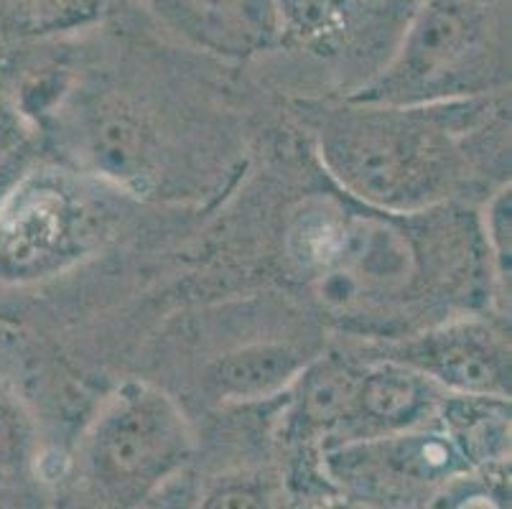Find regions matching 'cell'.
Listing matches in <instances>:
<instances>
[{
	"instance_id": "6da1fadb",
	"label": "cell",
	"mask_w": 512,
	"mask_h": 509,
	"mask_svg": "<svg viewBox=\"0 0 512 509\" xmlns=\"http://www.w3.org/2000/svg\"><path fill=\"white\" fill-rule=\"evenodd\" d=\"M484 95L423 105L349 100L314 115V140L329 176L375 212L416 217L467 181V143L487 123Z\"/></svg>"
},
{
	"instance_id": "7a4b0ae2",
	"label": "cell",
	"mask_w": 512,
	"mask_h": 509,
	"mask_svg": "<svg viewBox=\"0 0 512 509\" xmlns=\"http://www.w3.org/2000/svg\"><path fill=\"white\" fill-rule=\"evenodd\" d=\"M113 196L87 176L29 168L0 202V288L69 273L110 242Z\"/></svg>"
},
{
	"instance_id": "3957f363",
	"label": "cell",
	"mask_w": 512,
	"mask_h": 509,
	"mask_svg": "<svg viewBox=\"0 0 512 509\" xmlns=\"http://www.w3.org/2000/svg\"><path fill=\"white\" fill-rule=\"evenodd\" d=\"M288 252L314 278L316 296L337 314L367 308L411 291L418 250L395 214L319 207L301 214L288 235Z\"/></svg>"
},
{
	"instance_id": "277c9868",
	"label": "cell",
	"mask_w": 512,
	"mask_h": 509,
	"mask_svg": "<svg viewBox=\"0 0 512 509\" xmlns=\"http://www.w3.org/2000/svg\"><path fill=\"white\" fill-rule=\"evenodd\" d=\"M192 448L189 423L164 390L125 382L97 415L85 461L107 499L136 504L192 459Z\"/></svg>"
},
{
	"instance_id": "5b68a950",
	"label": "cell",
	"mask_w": 512,
	"mask_h": 509,
	"mask_svg": "<svg viewBox=\"0 0 512 509\" xmlns=\"http://www.w3.org/2000/svg\"><path fill=\"white\" fill-rule=\"evenodd\" d=\"M487 28L482 0H431L388 69L352 100L423 105L487 95Z\"/></svg>"
},
{
	"instance_id": "8992f818",
	"label": "cell",
	"mask_w": 512,
	"mask_h": 509,
	"mask_svg": "<svg viewBox=\"0 0 512 509\" xmlns=\"http://www.w3.org/2000/svg\"><path fill=\"white\" fill-rule=\"evenodd\" d=\"M372 354L403 364L459 398H510V336L482 316H459L421 334L388 339Z\"/></svg>"
},
{
	"instance_id": "52a82bcc",
	"label": "cell",
	"mask_w": 512,
	"mask_h": 509,
	"mask_svg": "<svg viewBox=\"0 0 512 509\" xmlns=\"http://www.w3.org/2000/svg\"><path fill=\"white\" fill-rule=\"evenodd\" d=\"M444 400L446 392L434 382L393 359L377 354L357 359L339 443L347 446L416 431L439 415Z\"/></svg>"
},
{
	"instance_id": "ba28073f",
	"label": "cell",
	"mask_w": 512,
	"mask_h": 509,
	"mask_svg": "<svg viewBox=\"0 0 512 509\" xmlns=\"http://www.w3.org/2000/svg\"><path fill=\"white\" fill-rule=\"evenodd\" d=\"M82 148L105 184L148 191L158 179L161 133L148 112L123 97H105L85 112Z\"/></svg>"
},
{
	"instance_id": "9c48e42d",
	"label": "cell",
	"mask_w": 512,
	"mask_h": 509,
	"mask_svg": "<svg viewBox=\"0 0 512 509\" xmlns=\"http://www.w3.org/2000/svg\"><path fill=\"white\" fill-rule=\"evenodd\" d=\"M314 359L291 342H248L207 364L204 387L222 403H253L291 390Z\"/></svg>"
},
{
	"instance_id": "30bf717a",
	"label": "cell",
	"mask_w": 512,
	"mask_h": 509,
	"mask_svg": "<svg viewBox=\"0 0 512 509\" xmlns=\"http://www.w3.org/2000/svg\"><path fill=\"white\" fill-rule=\"evenodd\" d=\"M39 446V426L29 403L8 377L0 375V487H16L29 479Z\"/></svg>"
},
{
	"instance_id": "8fae6325",
	"label": "cell",
	"mask_w": 512,
	"mask_h": 509,
	"mask_svg": "<svg viewBox=\"0 0 512 509\" xmlns=\"http://www.w3.org/2000/svg\"><path fill=\"white\" fill-rule=\"evenodd\" d=\"M512 196L510 184H502L500 189L492 194V199L484 207V242H487V252L495 265V278L500 283V296L505 301V288L510 286V232H512Z\"/></svg>"
},
{
	"instance_id": "7c38bea8",
	"label": "cell",
	"mask_w": 512,
	"mask_h": 509,
	"mask_svg": "<svg viewBox=\"0 0 512 509\" xmlns=\"http://www.w3.org/2000/svg\"><path fill=\"white\" fill-rule=\"evenodd\" d=\"M199 509H271V499L260 479L225 476L207 489Z\"/></svg>"
},
{
	"instance_id": "4fadbf2b",
	"label": "cell",
	"mask_w": 512,
	"mask_h": 509,
	"mask_svg": "<svg viewBox=\"0 0 512 509\" xmlns=\"http://www.w3.org/2000/svg\"><path fill=\"white\" fill-rule=\"evenodd\" d=\"M194 11H204L209 16L225 18V21H242V23H258L268 26V16H271V6L268 0H186Z\"/></svg>"
},
{
	"instance_id": "5bb4252c",
	"label": "cell",
	"mask_w": 512,
	"mask_h": 509,
	"mask_svg": "<svg viewBox=\"0 0 512 509\" xmlns=\"http://www.w3.org/2000/svg\"><path fill=\"white\" fill-rule=\"evenodd\" d=\"M29 168H31V161L26 151H16V153H8V156H0V202L6 199L8 191L18 184V179H21Z\"/></svg>"
},
{
	"instance_id": "9a60e30c",
	"label": "cell",
	"mask_w": 512,
	"mask_h": 509,
	"mask_svg": "<svg viewBox=\"0 0 512 509\" xmlns=\"http://www.w3.org/2000/svg\"><path fill=\"white\" fill-rule=\"evenodd\" d=\"M337 509H344V507H337Z\"/></svg>"
}]
</instances>
